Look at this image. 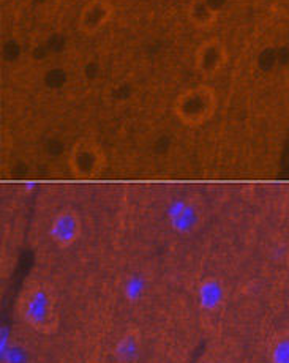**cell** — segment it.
Returning a JSON list of instances; mask_svg holds the SVG:
<instances>
[{"mask_svg":"<svg viewBox=\"0 0 289 363\" xmlns=\"http://www.w3.org/2000/svg\"><path fill=\"white\" fill-rule=\"evenodd\" d=\"M21 320L41 335H54L59 330L60 316L55 297L49 286L38 280H29L16 300Z\"/></svg>","mask_w":289,"mask_h":363,"instance_id":"6da1fadb","label":"cell"},{"mask_svg":"<svg viewBox=\"0 0 289 363\" xmlns=\"http://www.w3.org/2000/svg\"><path fill=\"white\" fill-rule=\"evenodd\" d=\"M217 92L207 84L188 87L174 101V114L185 127H201L214 117L217 111Z\"/></svg>","mask_w":289,"mask_h":363,"instance_id":"7a4b0ae2","label":"cell"},{"mask_svg":"<svg viewBox=\"0 0 289 363\" xmlns=\"http://www.w3.org/2000/svg\"><path fill=\"white\" fill-rule=\"evenodd\" d=\"M108 158L103 147L94 138H81L68 153V167L76 179L90 180L100 176Z\"/></svg>","mask_w":289,"mask_h":363,"instance_id":"3957f363","label":"cell"},{"mask_svg":"<svg viewBox=\"0 0 289 363\" xmlns=\"http://www.w3.org/2000/svg\"><path fill=\"white\" fill-rule=\"evenodd\" d=\"M228 64V48L220 38L204 40L195 51V67L204 78H215Z\"/></svg>","mask_w":289,"mask_h":363,"instance_id":"277c9868","label":"cell"},{"mask_svg":"<svg viewBox=\"0 0 289 363\" xmlns=\"http://www.w3.org/2000/svg\"><path fill=\"white\" fill-rule=\"evenodd\" d=\"M114 18V5L111 0H87L77 15V30L84 35H97Z\"/></svg>","mask_w":289,"mask_h":363,"instance_id":"5b68a950","label":"cell"},{"mask_svg":"<svg viewBox=\"0 0 289 363\" xmlns=\"http://www.w3.org/2000/svg\"><path fill=\"white\" fill-rule=\"evenodd\" d=\"M82 234L81 215L75 208H62L54 216L49 228V235L53 242L60 248H68L77 242Z\"/></svg>","mask_w":289,"mask_h":363,"instance_id":"8992f818","label":"cell"},{"mask_svg":"<svg viewBox=\"0 0 289 363\" xmlns=\"http://www.w3.org/2000/svg\"><path fill=\"white\" fill-rule=\"evenodd\" d=\"M196 298L202 311L217 313L223 308L224 300H227V288L220 278L206 277L198 284Z\"/></svg>","mask_w":289,"mask_h":363,"instance_id":"52a82bcc","label":"cell"},{"mask_svg":"<svg viewBox=\"0 0 289 363\" xmlns=\"http://www.w3.org/2000/svg\"><path fill=\"white\" fill-rule=\"evenodd\" d=\"M171 225L180 234L195 233L202 225V208L193 199L183 201L171 212Z\"/></svg>","mask_w":289,"mask_h":363,"instance_id":"ba28073f","label":"cell"},{"mask_svg":"<svg viewBox=\"0 0 289 363\" xmlns=\"http://www.w3.org/2000/svg\"><path fill=\"white\" fill-rule=\"evenodd\" d=\"M218 10L209 0H190L187 6V18L195 29L210 30L218 23Z\"/></svg>","mask_w":289,"mask_h":363,"instance_id":"9c48e42d","label":"cell"},{"mask_svg":"<svg viewBox=\"0 0 289 363\" xmlns=\"http://www.w3.org/2000/svg\"><path fill=\"white\" fill-rule=\"evenodd\" d=\"M141 349H143V337H141V332L136 329L126 330L114 346V357L121 363H131L135 362Z\"/></svg>","mask_w":289,"mask_h":363,"instance_id":"30bf717a","label":"cell"},{"mask_svg":"<svg viewBox=\"0 0 289 363\" xmlns=\"http://www.w3.org/2000/svg\"><path fill=\"white\" fill-rule=\"evenodd\" d=\"M267 357L271 363H289V327L273 335L267 346Z\"/></svg>","mask_w":289,"mask_h":363,"instance_id":"8fae6325","label":"cell"},{"mask_svg":"<svg viewBox=\"0 0 289 363\" xmlns=\"http://www.w3.org/2000/svg\"><path fill=\"white\" fill-rule=\"evenodd\" d=\"M124 289H125L126 298H129V300H138L141 296H143V292H144V281L141 280V278H138V277L129 278V280H126V283H125V286H124Z\"/></svg>","mask_w":289,"mask_h":363,"instance_id":"7c38bea8","label":"cell"},{"mask_svg":"<svg viewBox=\"0 0 289 363\" xmlns=\"http://www.w3.org/2000/svg\"><path fill=\"white\" fill-rule=\"evenodd\" d=\"M206 363H217V362H206Z\"/></svg>","mask_w":289,"mask_h":363,"instance_id":"4fadbf2b","label":"cell"},{"mask_svg":"<svg viewBox=\"0 0 289 363\" xmlns=\"http://www.w3.org/2000/svg\"><path fill=\"white\" fill-rule=\"evenodd\" d=\"M288 306H289V303H288Z\"/></svg>","mask_w":289,"mask_h":363,"instance_id":"5bb4252c","label":"cell"}]
</instances>
